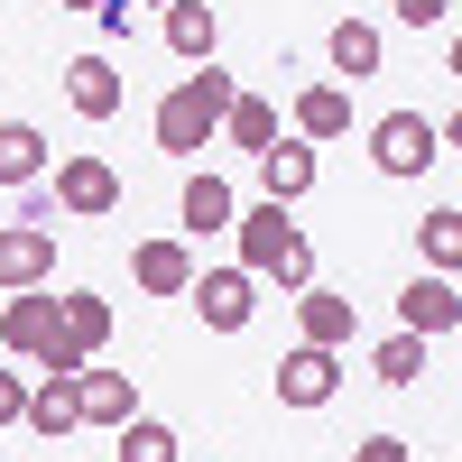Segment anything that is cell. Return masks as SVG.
<instances>
[{
	"label": "cell",
	"instance_id": "cell-5",
	"mask_svg": "<svg viewBox=\"0 0 462 462\" xmlns=\"http://www.w3.org/2000/svg\"><path fill=\"white\" fill-rule=\"evenodd\" d=\"M333 389H342V352H315V342H296V352L278 361V407L315 416V407H333Z\"/></svg>",
	"mask_w": 462,
	"mask_h": 462
},
{
	"label": "cell",
	"instance_id": "cell-25",
	"mask_svg": "<svg viewBox=\"0 0 462 462\" xmlns=\"http://www.w3.org/2000/svg\"><path fill=\"white\" fill-rule=\"evenodd\" d=\"M370 370L389 379V389H416V379H426V333H389V342L370 352Z\"/></svg>",
	"mask_w": 462,
	"mask_h": 462
},
{
	"label": "cell",
	"instance_id": "cell-6",
	"mask_svg": "<svg viewBox=\"0 0 462 462\" xmlns=\"http://www.w3.org/2000/svg\"><path fill=\"white\" fill-rule=\"evenodd\" d=\"M315 139H268L259 148V195L268 204H305V195H315Z\"/></svg>",
	"mask_w": 462,
	"mask_h": 462
},
{
	"label": "cell",
	"instance_id": "cell-13",
	"mask_svg": "<svg viewBox=\"0 0 462 462\" xmlns=\"http://www.w3.org/2000/svg\"><path fill=\"white\" fill-rule=\"evenodd\" d=\"M231 231H241V268H250V278H268V259L287 250V231H296V222H287V204H268V195H259L250 213H231Z\"/></svg>",
	"mask_w": 462,
	"mask_h": 462
},
{
	"label": "cell",
	"instance_id": "cell-1",
	"mask_svg": "<svg viewBox=\"0 0 462 462\" xmlns=\"http://www.w3.org/2000/svg\"><path fill=\"white\" fill-rule=\"evenodd\" d=\"M231 93H241V84H231V74L204 56V65L185 74L167 102H158V148H167V158H204L213 130H222V102H231Z\"/></svg>",
	"mask_w": 462,
	"mask_h": 462
},
{
	"label": "cell",
	"instance_id": "cell-33",
	"mask_svg": "<svg viewBox=\"0 0 462 462\" xmlns=\"http://www.w3.org/2000/svg\"><path fill=\"white\" fill-rule=\"evenodd\" d=\"M56 10H102V0H56Z\"/></svg>",
	"mask_w": 462,
	"mask_h": 462
},
{
	"label": "cell",
	"instance_id": "cell-8",
	"mask_svg": "<svg viewBox=\"0 0 462 462\" xmlns=\"http://www.w3.org/2000/svg\"><path fill=\"white\" fill-rule=\"evenodd\" d=\"M352 296H333V287H296V342H315V352H352Z\"/></svg>",
	"mask_w": 462,
	"mask_h": 462
},
{
	"label": "cell",
	"instance_id": "cell-23",
	"mask_svg": "<svg viewBox=\"0 0 462 462\" xmlns=\"http://www.w3.org/2000/svg\"><path fill=\"white\" fill-rule=\"evenodd\" d=\"M416 250H426L435 278H453V268H462V213H453V204H444V213H426V222H416Z\"/></svg>",
	"mask_w": 462,
	"mask_h": 462
},
{
	"label": "cell",
	"instance_id": "cell-32",
	"mask_svg": "<svg viewBox=\"0 0 462 462\" xmlns=\"http://www.w3.org/2000/svg\"><path fill=\"white\" fill-rule=\"evenodd\" d=\"M130 10H139V0H102V10H93V19H102V37H130Z\"/></svg>",
	"mask_w": 462,
	"mask_h": 462
},
{
	"label": "cell",
	"instance_id": "cell-22",
	"mask_svg": "<svg viewBox=\"0 0 462 462\" xmlns=\"http://www.w3.org/2000/svg\"><path fill=\"white\" fill-rule=\"evenodd\" d=\"M47 176V139L28 121H0V185H37Z\"/></svg>",
	"mask_w": 462,
	"mask_h": 462
},
{
	"label": "cell",
	"instance_id": "cell-15",
	"mask_svg": "<svg viewBox=\"0 0 462 462\" xmlns=\"http://www.w3.org/2000/svg\"><path fill=\"white\" fill-rule=\"evenodd\" d=\"M185 231H195V241H204V231H231V213H241V195H231V176H213V167H195V176H185Z\"/></svg>",
	"mask_w": 462,
	"mask_h": 462
},
{
	"label": "cell",
	"instance_id": "cell-31",
	"mask_svg": "<svg viewBox=\"0 0 462 462\" xmlns=\"http://www.w3.org/2000/svg\"><path fill=\"white\" fill-rule=\"evenodd\" d=\"M19 407H28V379H19V370H0V426H19Z\"/></svg>",
	"mask_w": 462,
	"mask_h": 462
},
{
	"label": "cell",
	"instance_id": "cell-12",
	"mask_svg": "<svg viewBox=\"0 0 462 462\" xmlns=\"http://www.w3.org/2000/svg\"><path fill=\"white\" fill-rule=\"evenodd\" d=\"M47 278H56V231L10 222L0 231V287H47Z\"/></svg>",
	"mask_w": 462,
	"mask_h": 462
},
{
	"label": "cell",
	"instance_id": "cell-16",
	"mask_svg": "<svg viewBox=\"0 0 462 462\" xmlns=\"http://www.w3.org/2000/svg\"><path fill=\"white\" fill-rule=\"evenodd\" d=\"M19 426H28V435H47V444H65L74 426H84V416H74V379L47 370V379L28 389V407H19Z\"/></svg>",
	"mask_w": 462,
	"mask_h": 462
},
{
	"label": "cell",
	"instance_id": "cell-9",
	"mask_svg": "<svg viewBox=\"0 0 462 462\" xmlns=\"http://www.w3.org/2000/svg\"><path fill=\"white\" fill-rule=\"evenodd\" d=\"M453 324H462V287L426 268V278H416V287L398 296V333H426V342H444Z\"/></svg>",
	"mask_w": 462,
	"mask_h": 462
},
{
	"label": "cell",
	"instance_id": "cell-11",
	"mask_svg": "<svg viewBox=\"0 0 462 462\" xmlns=\"http://www.w3.org/2000/svg\"><path fill=\"white\" fill-rule=\"evenodd\" d=\"M65 102L84 111V121H111V111L130 102V84H121V65H111V56H74V65H65Z\"/></svg>",
	"mask_w": 462,
	"mask_h": 462
},
{
	"label": "cell",
	"instance_id": "cell-7",
	"mask_svg": "<svg viewBox=\"0 0 462 462\" xmlns=\"http://www.w3.org/2000/svg\"><path fill=\"white\" fill-rule=\"evenodd\" d=\"M56 333V296L47 287H10V305H0V352L10 361H37Z\"/></svg>",
	"mask_w": 462,
	"mask_h": 462
},
{
	"label": "cell",
	"instance_id": "cell-27",
	"mask_svg": "<svg viewBox=\"0 0 462 462\" xmlns=\"http://www.w3.org/2000/svg\"><path fill=\"white\" fill-rule=\"evenodd\" d=\"M19 222H28V231H56L65 213H56V195H47V185H19Z\"/></svg>",
	"mask_w": 462,
	"mask_h": 462
},
{
	"label": "cell",
	"instance_id": "cell-26",
	"mask_svg": "<svg viewBox=\"0 0 462 462\" xmlns=\"http://www.w3.org/2000/svg\"><path fill=\"white\" fill-rule=\"evenodd\" d=\"M268 287H278V296H296V287H315V241H305V231H287V250L268 259Z\"/></svg>",
	"mask_w": 462,
	"mask_h": 462
},
{
	"label": "cell",
	"instance_id": "cell-17",
	"mask_svg": "<svg viewBox=\"0 0 462 462\" xmlns=\"http://www.w3.org/2000/svg\"><path fill=\"white\" fill-rule=\"evenodd\" d=\"M167 47H176L185 65H204V56L222 47V19H213V0H167Z\"/></svg>",
	"mask_w": 462,
	"mask_h": 462
},
{
	"label": "cell",
	"instance_id": "cell-29",
	"mask_svg": "<svg viewBox=\"0 0 462 462\" xmlns=\"http://www.w3.org/2000/svg\"><path fill=\"white\" fill-rule=\"evenodd\" d=\"M37 370H56V379H74V370H84V352H74L65 333H47V352H37Z\"/></svg>",
	"mask_w": 462,
	"mask_h": 462
},
{
	"label": "cell",
	"instance_id": "cell-30",
	"mask_svg": "<svg viewBox=\"0 0 462 462\" xmlns=\"http://www.w3.org/2000/svg\"><path fill=\"white\" fill-rule=\"evenodd\" d=\"M352 462H416V453H407V435H370Z\"/></svg>",
	"mask_w": 462,
	"mask_h": 462
},
{
	"label": "cell",
	"instance_id": "cell-28",
	"mask_svg": "<svg viewBox=\"0 0 462 462\" xmlns=\"http://www.w3.org/2000/svg\"><path fill=\"white\" fill-rule=\"evenodd\" d=\"M389 10H398L407 28H444V19H453V0H389Z\"/></svg>",
	"mask_w": 462,
	"mask_h": 462
},
{
	"label": "cell",
	"instance_id": "cell-4",
	"mask_svg": "<svg viewBox=\"0 0 462 462\" xmlns=\"http://www.w3.org/2000/svg\"><path fill=\"white\" fill-rule=\"evenodd\" d=\"M185 296H195V315H204L213 333H241V324L259 315V278H250V268H195V287H185Z\"/></svg>",
	"mask_w": 462,
	"mask_h": 462
},
{
	"label": "cell",
	"instance_id": "cell-34",
	"mask_svg": "<svg viewBox=\"0 0 462 462\" xmlns=\"http://www.w3.org/2000/svg\"><path fill=\"white\" fill-rule=\"evenodd\" d=\"M158 10H167V0H158Z\"/></svg>",
	"mask_w": 462,
	"mask_h": 462
},
{
	"label": "cell",
	"instance_id": "cell-19",
	"mask_svg": "<svg viewBox=\"0 0 462 462\" xmlns=\"http://www.w3.org/2000/svg\"><path fill=\"white\" fill-rule=\"evenodd\" d=\"M342 130H352V93H342V84H305L296 93V139H342Z\"/></svg>",
	"mask_w": 462,
	"mask_h": 462
},
{
	"label": "cell",
	"instance_id": "cell-10",
	"mask_svg": "<svg viewBox=\"0 0 462 462\" xmlns=\"http://www.w3.org/2000/svg\"><path fill=\"white\" fill-rule=\"evenodd\" d=\"M74 416H84V426H130V416H139V389H130V379L121 370H74Z\"/></svg>",
	"mask_w": 462,
	"mask_h": 462
},
{
	"label": "cell",
	"instance_id": "cell-2",
	"mask_svg": "<svg viewBox=\"0 0 462 462\" xmlns=\"http://www.w3.org/2000/svg\"><path fill=\"white\" fill-rule=\"evenodd\" d=\"M444 158V121L426 111H389V121H370V167L379 176H426Z\"/></svg>",
	"mask_w": 462,
	"mask_h": 462
},
{
	"label": "cell",
	"instance_id": "cell-14",
	"mask_svg": "<svg viewBox=\"0 0 462 462\" xmlns=\"http://www.w3.org/2000/svg\"><path fill=\"white\" fill-rule=\"evenodd\" d=\"M130 278L148 296H185V287H195V250H185V241H139L130 250Z\"/></svg>",
	"mask_w": 462,
	"mask_h": 462
},
{
	"label": "cell",
	"instance_id": "cell-20",
	"mask_svg": "<svg viewBox=\"0 0 462 462\" xmlns=\"http://www.w3.org/2000/svg\"><path fill=\"white\" fill-rule=\"evenodd\" d=\"M56 333L93 361L102 342H111V296H56Z\"/></svg>",
	"mask_w": 462,
	"mask_h": 462
},
{
	"label": "cell",
	"instance_id": "cell-24",
	"mask_svg": "<svg viewBox=\"0 0 462 462\" xmlns=\"http://www.w3.org/2000/svg\"><path fill=\"white\" fill-rule=\"evenodd\" d=\"M121 435V462H185L176 426H158V416H130V426H111Z\"/></svg>",
	"mask_w": 462,
	"mask_h": 462
},
{
	"label": "cell",
	"instance_id": "cell-3",
	"mask_svg": "<svg viewBox=\"0 0 462 462\" xmlns=\"http://www.w3.org/2000/svg\"><path fill=\"white\" fill-rule=\"evenodd\" d=\"M56 213L65 222H102V213H121V176H111L102 158H56Z\"/></svg>",
	"mask_w": 462,
	"mask_h": 462
},
{
	"label": "cell",
	"instance_id": "cell-18",
	"mask_svg": "<svg viewBox=\"0 0 462 462\" xmlns=\"http://www.w3.org/2000/svg\"><path fill=\"white\" fill-rule=\"evenodd\" d=\"M213 139H231V148H250V158H259V148L278 139V102H268V93H231V102H222V130H213Z\"/></svg>",
	"mask_w": 462,
	"mask_h": 462
},
{
	"label": "cell",
	"instance_id": "cell-21",
	"mask_svg": "<svg viewBox=\"0 0 462 462\" xmlns=\"http://www.w3.org/2000/svg\"><path fill=\"white\" fill-rule=\"evenodd\" d=\"M379 56H389V37H379L370 19H342V28H333V74L370 84V74H379Z\"/></svg>",
	"mask_w": 462,
	"mask_h": 462
}]
</instances>
